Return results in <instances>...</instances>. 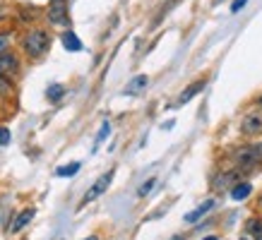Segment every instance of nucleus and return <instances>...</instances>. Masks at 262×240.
Segmentation results:
<instances>
[{
	"label": "nucleus",
	"instance_id": "nucleus-6",
	"mask_svg": "<svg viewBox=\"0 0 262 240\" xmlns=\"http://www.w3.org/2000/svg\"><path fill=\"white\" fill-rule=\"evenodd\" d=\"M241 128H243V132L246 135H260L262 132V113L257 111H250L246 113V118H243V123H241Z\"/></svg>",
	"mask_w": 262,
	"mask_h": 240
},
{
	"label": "nucleus",
	"instance_id": "nucleus-27",
	"mask_svg": "<svg viewBox=\"0 0 262 240\" xmlns=\"http://www.w3.org/2000/svg\"><path fill=\"white\" fill-rule=\"evenodd\" d=\"M214 3H222V0H214Z\"/></svg>",
	"mask_w": 262,
	"mask_h": 240
},
{
	"label": "nucleus",
	"instance_id": "nucleus-3",
	"mask_svg": "<svg viewBox=\"0 0 262 240\" xmlns=\"http://www.w3.org/2000/svg\"><path fill=\"white\" fill-rule=\"evenodd\" d=\"M233 159L238 161L241 166H257V163H262V142L238 149V152L233 154Z\"/></svg>",
	"mask_w": 262,
	"mask_h": 240
},
{
	"label": "nucleus",
	"instance_id": "nucleus-20",
	"mask_svg": "<svg viewBox=\"0 0 262 240\" xmlns=\"http://www.w3.org/2000/svg\"><path fill=\"white\" fill-rule=\"evenodd\" d=\"M248 5V0H233V5H231V12H238Z\"/></svg>",
	"mask_w": 262,
	"mask_h": 240
},
{
	"label": "nucleus",
	"instance_id": "nucleus-9",
	"mask_svg": "<svg viewBox=\"0 0 262 240\" xmlns=\"http://www.w3.org/2000/svg\"><path fill=\"white\" fill-rule=\"evenodd\" d=\"M60 41H63V48L65 51H70V53H77V51H82V41H80V36L75 32H65L63 36H60Z\"/></svg>",
	"mask_w": 262,
	"mask_h": 240
},
{
	"label": "nucleus",
	"instance_id": "nucleus-14",
	"mask_svg": "<svg viewBox=\"0 0 262 240\" xmlns=\"http://www.w3.org/2000/svg\"><path fill=\"white\" fill-rule=\"evenodd\" d=\"M82 168V163L80 161H72V163H65V166H58L56 168V176L58 178H72L77 171Z\"/></svg>",
	"mask_w": 262,
	"mask_h": 240
},
{
	"label": "nucleus",
	"instance_id": "nucleus-4",
	"mask_svg": "<svg viewBox=\"0 0 262 240\" xmlns=\"http://www.w3.org/2000/svg\"><path fill=\"white\" fill-rule=\"evenodd\" d=\"M48 22L63 27L68 24V0H51L48 5Z\"/></svg>",
	"mask_w": 262,
	"mask_h": 240
},
{
	"label": "nucleus",
	"instance_id": "nucleus-12",
	"mask_svg": "<svg viewBox=\"0 0 262 240\" xmlns=\"http://www.w3.org/2000/svg\"><path fill=\"white\" fill-rule=\"evenodd\" d=\"M250 192H253V185L250 183H236L233 187H231V200H236V202L248 200Z\"/></svg>",
	"mask_w": 262,
	"mask_h": 240
},
{
	"label": "nucleus",
	"instance_id": "nucleus-5",
	"mask_svg": "<svg viewBox=\"0 0 262 240\" xmlns=\"http://www.w3.org/2000/svg\"><path fill=\"white\" fill-rule=\"evenodd\" d=\"M17 72H19V60H17V56L10 53V51H3V53H0V77H3V80H10V77H15Z\"/></svg>",
	"mask_w": 262,
	"mask_h": 240
},
{
	"label": "nucleus",
	"instance_id": "nucleus-21",
	"mask_svg": "<svg viewBox=\"0 0 262 240\" xmlns=\"http://www.w3.org/2000/svg\"><path fill=\"white\" fill-rule=\"evenodd\" d=\"M8 43H10V34L3 32V34H0V53L5 51V46H8Z\"/></svg>",
	"mask_w": 262,
	"mask_h": 240
},
{
	"label": "nucleus",
	"instance_id": "nucleus-7",
	"mask_svg": "<svg viewBox=\"0 0 262 240\" xmlns=\"http://www.w3.org/2000/svg\"><path fill=\"white\" fill-rule=\"evenodd\" d=\"M36 216V209L34 207H27V209H22L19 214H17V219L12 221V226H10V231L12 233H19L22 228H27V226L32 224V219Z\"/></svg>",
	"mask_w": 262,
	"mask_h": 240
},
{
	"label": "nucleus",
	"instance_id": "nucleus-23",
	"mask_svg": "<svg viewBox=\"0 0 262 240\" xmlns=\"http://www.w3.org/2000/svg\"><path fill=\"white\" fill-rule=\"evenodd\" d=\"M84 240H99V235H89V238H84Z\"/></svg>",
	"mask_w": 262,
	"mask_h": 240
},
{
	"label": "nucleus",
	"instance_id": "nucleus-8",
	"mask_svg": "<svg viewBox=\"0 0 262 240\" xmlns=\"http://www.w3.org/2000/svg\"><path fill=\"white\" fill-rule=\"evenodd\" d=\"M207 87V82L205 80H198V82H192L190 87H185L181 91V96H178V101H176V104L178 106H183V104H188V101H192V99H195V96L200 94V91H202V89Z\"/></svg>",
	"mask_w": 262,
	"mask_h": 240
},
{
	"label": "nucleus",
	"instance_id": "nucleus-13",
	"mask_svg": "<svg viewBox=\"0 0 262 240\" xmlns=\"http://www.w3.org/2000/svg\"><path fill=\"white\" fill-rule=\"evenodd\" d=\"M246 231H248V235H250L253 240H262V219H257V216L248 219V221H246Z\"/></svg>",
	"mask_w": 262,
	"mask_h": 240
},
{
	"label": "nucleus",
	"instance_id": "nucleus-1",
	"mask_svg": "<svg viewBox=\"0 0 262 240\" xmlns=\"http://www.w3.org/2000/svg\"><path fill=\"white\" fill-rule=\"evenodd\" d=\"M22 46L32 58H41L48 51V46H51V36L43 29H32V32L24 36Z\"/></svg>",
	"mask_w": 262,
	"mask_h": 240
},
{
	"label": "nucleus",
	"instance_id": "nucleus-10",
	"mask_svg": "<svg viewBox=\"0 0 262 240\" xmlns=\"http://www.w3.org/2000/svg\"><path fill=\"white\" fill-rule=\"evenodd\" d=\"M147 82H149V80H147V75H137L135 80L127 82V87L123 89V94H125V96H135V94H140V91H142V89L147 87Z\"/></svg>",
	"mask_w": 262,
	"mask_h": 240
},
{
	"label": "nucleus",
	"instance_id": "nucleus-19",
	"mask_svg": "<svg viewBox=\"0 0 262 240\" xmlns=\"http://www.w3.org/2000/svg\"><path fill=\"white\" fill-rule=\"evenodd\" d=\"M10 91H12V87H10V82L0 77V96H3V94H10Z\"/></svg>",
	"mask_w": 262,
	"mask_h": 240
},
{
	"label": "nucleus",
	"instance_id": "nucleus-25",
	"mask_svg": "<svg viewBox=\"0 0 262 240\" xmlns=\"http://www.w3.org/2000/svg\"><path fill=\"white\" fill-rule=\"evenodd\" d=\"M257 207H260V209H262V195H260V202H257Z\"/></svg>",
	"mask_w": 262,
	"mask_h": 240
},
{
	"label": "nucleus",
	"instance_id": "nucleus-15",
	"mask_svg": "<svg viewBox=\"0 0 262 240\" xmlns=\"http://www.w3.org/2000/svg\"><path fill=\"white\" fill-rule=\"evenodd\" d=\"M63 96H65V87H63V84H51V87L46 89V99L51 101V104H58Z\"/></svg>",
	"mask_w": 262,
	"mask_h": 240
},
{
	"label": "nucleus",
	"instance_id": "nucleus-18",
	"mask_svg": "<svg viewBox=\"0 0 262 240\" xmlns=\"http://www.w3.org/2000/svg\"><path fill=\"white\" fill-rule=\"evenodd\" d=\"M10 139H12V135H10V130L5 128V125H0V147H5V144H10Z\"/></svg>",
	"mask_w": 262,
	"mask_h": 240
},
{
	"label": "nucleus",
	"instance_id": "nucleus-11",
	"mask_svg": "<svg viewBox=\"0 0 262 240\" xmlns=\"http://www.w3.org/2000/svg\"><path fill=\"white\" fill-rule=\"evenodd\" d=\"M212 207H214V200L202 202V204H200V207L195 209V211H190V214H185V216H183V219H185V224H195V221H200V219H202V216H205Z\"/></svg>",
	"mask_w": 262,
	"mask_h": 240
},
{
	"label": "nucleus",
	"instance_id": "nucleus-2",
	"mask_svg": "<svg viewBox=\"0 0 262 240\" xmlns=\"http://www.w3.org/2000/svg\"><path fill=\"white\" fill-rule=\"evenodd\" d=\"M113 176H116V171H106V173H101V176L96 178L94 180V185H92V187H89L87 190V195H84V197H82V202H80V209L82 207H87V204H92V202L94 200H99V197H101L103 192L108 190V185H111V180H113Z\"/></svg>",
	"mask_w": 262,
	"mask_h": 240
},
{
	"label": "nucleus",
	"instance_id": "nucleus-17",
	"mask_svg": "<svg viewBox=\"0 0 262 240\" xmlns=\"http://www.w3.org/2000/svg\"><path fill=\"white\" fill-rule=\"evenodd\" d=\"M154 185H157V178H149V180H144V183L137 187V197H144V195H149Z\"/></svg>",
	"mask_w": 262,
	"mask_h": 240
},
{
	"label": "nucleus",
	"instance_id": "nucleus-16",
	"mask_svg": "<svg viewBox=\"0 0 262 240\" xmlns=\"http://www.w3.org/2000/svg\"><path fill=\"white\" fill-rule=\"evenodd\" d=\"M108 135H111V123L108 120H103L101 123V130H99V135H96V139H94V152L101 147L106 139H108Z\"/></svg>",
	"mask_w": 262,
	"mask_h": 240
},
{
	"label": "nucleus",
	"instance_id": "nucleus-22",
	"mask_svg": "<svg viewBox=\"0 0 262 240\" xmlns=\"http://www.w3.org/2000/svg\"><path fill=\"white\" fill-rule=\"evenodd\" d=\"M173 125H176L173 120H166V123H164V125H161V128H164V130H171V128H173Z\"/></svg>",
	"mask_w": 262,
	"mask_h": 240
},
{
	"label": "nucleus",
	"instance_id": "nucleus-26",
	"mask_svg": "<svg viewBox=\"0 0 262 240\" xmlns=\"http://www.w3.org/2000/svg\"><path fill=\"white\" fill-rule=\"evenodd\" d=\"M260 106H262V96H260Z\"/></svg>",
	"mask_w": 262,
	"mask_h": 240
},
{
	"label": "nucleus",
	"instance_id": "nucleus-24",
	"mask_svg": "<svg viewBox=\"0 0 262 240\" xmlns=\"http://www.w3.org/2000/svg\"><path fill=\"white\" fill-rule=\"evenodd\" d=\"M205 240H219V238H216V235H209V238H205Z\"/></svg>",
	"mask_w": 262,
	"mask_h": 240
}]
</instances>
